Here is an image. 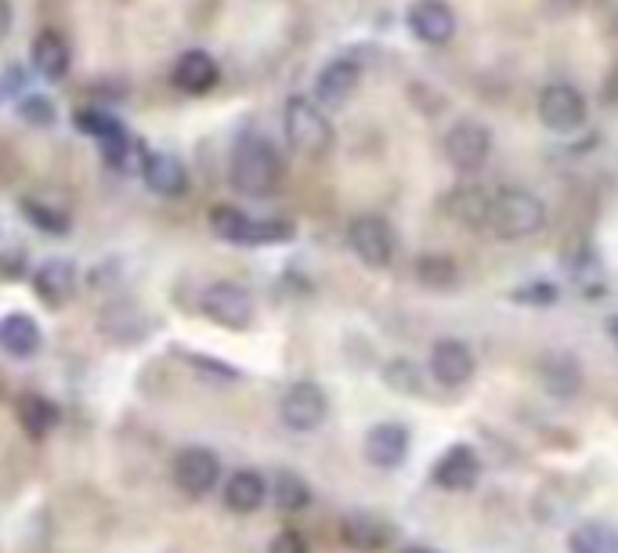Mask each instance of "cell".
<instances>
[{"label":"cell","instance_id":"6da1fadb","mask_svg":"<svg viewBox=\"0 0 618 553\" xmlns=\"http://www.w3.org/2000/svg\"><path fill=\"white\" fill-rule=\"evenodd\" d=\"M228 182L239 196L250 199H268L283 185V156L264 134L246 131L235 138L228 152Z\"/></svg>","mask_w":618,"mask_h":553},{"label":"cell","instance_id":"7a4b0ae2","mask_svg":"<svg viewBox=\"0 0 618 553\" xmlns=\"http://www.w3.org/2000/svg\"><path fill=\"white\" fill-rule=\"evenodd\" d=\"M549 210L546 202L528 188H499L492 196V213H489V232L503 243H521L532 239L546 229Z\"/></svg>","mask_w":618,"mask_h":553},{"label":"cell","instance_id":"3957f363","mask_svg":"<svg viewBox=\"0 0 618 553\" xmlns=\"http://www.w3.org/2000/svg\"><path fill=\"white\" fill-rule=\"evenodd\" d=\"M283 131L289 149L305 160H322L333 149V123L314 98L294 95L283 109Z\"/></svg>","mask_w":618,"mask_h":553},{"label":"cell","instance_id":"277c9868","mask_svg":"<svg viewBox=\"0 0 618 553\" xmlns=\"http://www.w3.org/2000/svg\"><path fill=\"white\" fill-rule=\"evenodd\" d=\"M210 232L235 246H268L294 239V224L289 221H257L239 207H228V202L210 210Z\"/></svg>","mask_w":618,"mask_h":553},{"label":"cell","instance_id":"5b68a950","mask_svg":"<svg viewBox=\"0 0 618 553\" xmlns=\"http://www.w3.org/2000/svg\"><path fill=\"white\" fill-rule=\"evenodd\" d=\"M199 311L203 319H210L221 330H250L257 319V304L254 293L239 286V282H210V286L199 293Z\"/></svg>","mask_w":618,"mask_h":553},{"label":"cell","instance_id":"8992f818","mask_svg":"<svg viewBox=\"0 0 618 553\" xmlns=\"http://www.w3.org/2000/svg\"><path fill=\"white\" fill-rule=\"evenodd\" d=\"M347 246H351V254L366 268H373V272L391 268L398 254L395 229H391L384 218H376V213H358V218L347 224Z\"/></svg>","mask_w":618,"mask_h":553},{"label":"cell","instance_id":"52a82bcc","mask_svg":"<svg viewBox=\"0 0 618 553\" xmlns=\"http://www.w3.org/2000/svg\"><path fill=\"white\" fill-rule=\"evenodd\" d=\"M174 489L188 500H207L221 481V459L207 445H185L171 463Z\"/></svg>","mask_w":618,"mask_h":553},{"label":"cell","instance_id":"ba28073f","mask_svg":"<svg viewBox=\"0 0 618 553\" xmlns=\"http://www.w3.org/2000/svg\"><path fill=\"white\" fill-rule=\"evenodd\" d=\"M535 116L549 134H571L586 123V98L576 84L554 81L535 98Z\"/></svg>","mask_w":618,"mask_h":553},{"label":"cell","instance_id":"9c48e42d","mask_svg":"<svg viewBox=\"0 0 618 553\" xmlns=\"http://www.w3.org/2000/svg\"><path fill=\"white\" fill-rule=\"evenodd\" d=\"M445 160L456 167L459 174H474L489 163L492 156V131L481 120H456L453 127L445 131Z\"/></svg>","mask_w":618,"mask_h":553},{"label":"cell","instance_id":"30bf717a","mask_svg":"<svg viewBox=\"0 0 618 553\" xmlns=\"http://www.w3.org/2000/svg\"><path fill=\"white\" fill-rule=\"evenodd\" d=\"M325 413H330V398H325V391L311 380L289 383L283 398H279V416H283L289 431H300V434L314 431V427H322Z\"/></svg>","mask_w":618,"mask_h":553},{"label":"cell","instance_id":"8fae6325","mask_svg":"<svg viewBox=\"0 0 618 553\" xmlns=\"http://www.w3.org/2000/svg\"><path fill=\"white\" fill-rule=\"evenodd\" d=\"M427 369H431V377L442 383V388H464V383L474 380L478 358L464 341L442 336V341L431 347V362H427Z\"/></svg>","mask_w":618,"mask_h":553},{"label":"cell","instance_id":"7c38bea8","mask_svg":"<svg viewBox=\"0 0 618 553\" xmlns=\"http://www.w3.org/2000/svg\"><path fill=\"white\" fill-rule=\"evenodd\" d=\"M358 84H362V65L355 59H333L314 76V101L322 109H344L355 98Z\"/></svg>","mask_w":618,"mask_h":553},{"label":"cell","instance_id":"4fadbf2b","mask_svg":"<svg viewBox=\"0 0 618 553\" xmlns=\"http://www.w3.org/2000/svg\"><path fill=\"white\" fill-rule=\"evenodd\" d=\"M221 81V65L213 59L210 51L203 48H188L174 59V70H171V84L177 87L182 95H210L213 87Z\"/></svg>","mask_w":618,"mask_h":553},{"label":"cell","instance_id":"5bb4252c","mask_svg":"<svg viewBox=\"0 0 618 553\" xmlns=\"http://www.w3.org/2000/svg\"><path fill=\"white\" fill-rule=\"evenodd\" d=\"M409 33L427 48H445L456 37V11L445 0H416L409 8Z\"/></svg>","mask_w":618,"mask_h":553},{"label":"cell","instance_id":"9a60e30c","mask_svg":"<svg viewBox=\"0 0 618 553\" xmlns=\"http://www.w3.org/2000/svg\"><path fill=\"white\" fill-rule=\"evenodd\" d=\"M431 481L442 492H470L481 481V456L470 445L445 448V456L434 463Z\"/></svg>","mask_w":618,"mask_h":553},{"label":"cell","instance_id":"2e32d148","mask_svg":"<svg viewBox=\"0 0 618 553\" xmlns=\"http://www.w3.org/2000/svg\"><path fill=\"white\" fill-rule=\"evenodd\" d=\"M395 539V525H387L384 517L373 511H355L341 521V543L358 553H380L391 546Z\"/></svg>","mask_w":618,"mask_h":553},{"label":"cell","instance_id":"e0dca14e","mask_svg":"<svg viewBox=\"0 0 618 553\" xmlns=\"http://www.w3.org/2000/svg\"><path fill=\"white\" fill-rule=\"evenodd\" d=\"M76 268L65 261V257H51L44 261L37 272H33V293H37L40 304H48L51 311L65 308L76 297Z\"/></svg>","mask_w":618,"mask_h":553},{"label":"cell","instance_id":"ac0fdd59","mask_svg":"<svg viewBox=\"0 0 618 553\" xmlns=\"http://www.w3.org/2000/svg\"><path fill=\"white\" fill-rule=\"evenodd\" d=\"M141 177L163 199H182L188 192V167L174 152H145Z\"/></svg>","mask_w":618,"mask_h":553},{"label":"cell","instance_id":"d6986e66","mask_svg":"<svg viewBox=\"0 0 618 553\" xmlns=\"http://www.w3.org/2000/svg\"><path fill=\"white\" fill-rule=\"evenodd\" d=\"M409 456V431L401 423H376L366 434V459L380 470H395Z\"/></svg>","mask_w":618,"mask_h":553},{"label":"cell","instance_id":"ffe728a7","mask_svg":"<svg viewBox=\"0 0 618 553\" xmlns=\"http://www.w3.org/2000/svg\"><path fill=\"white\" fill-rule=\"evenodd\" d=\"M445 213L453 218L459 229H489L492 213V192L481 185H456L445 196Z\"/></svg>","mask_w":618,"mask_h":553},{"label":"cell","instance_id":"44dd1931","mask_svg":"<svg viewBox=\"0 0 618 553\" xmlns=\"http://www.w3.org/2000/svg\"><path fill=\"white\" fill-rule=\"evenodd\" d=\"M29 59H33V70H37L44 81L59 84L70 76V65H73V51L65 44L62 33L54 29H44L33 37V48H29Z\"/></svg>","mask_w":618,"mask_h":553},{"label":"cell","instance_id":"7402d4cb","mask_svg":"<svg viewBox=\"0 0 618 553\" xmlns=\"http://www.w3.org/2000/svg\"><path fill=\"white\" fill-rule=\"evenodd\" d=\"M539 383L546 388L549 398H576V394L582 391V369L571 355L565 352H549L539 358Z\"/></svg>","mask_w":618,"mask_h":553},{"label":"cell","instance_id":"603a6c76","mask_svg":"<svg viewBox=\"0 0 618 553\" xmlns=\"http://www.w3.org/2000/svg\"><path fill=\"white\" fill-rule=\"evenodd\" d=\"M44 333L33 315L26 311H11L0 319V352H8L11 358H33L40 352Z\"/></svg>","mask_w":618,"mask_h":553},{"label":"cell","instance_id":"cb8c5ba5","mask_svg":"<svg viewBox=\"0 0 618 553\" xmlns=\"http://www.w3.org/2000/svg\"><path fill=\"white\" fill-rule=\"evenodd\" d=\"M268 500V481L261 470H235L224 481V506L232 514H257Z\"/></svg>","mask_w":618,"mask_h":553},{"label":"cell","instance_id":"d4e9b609","mask_svg":"<svg viewBox=\"0 0 618 553\" xmlns=\"http://www.w3.org/2000/svg\"><path fill=\"white\" fill-rule=\"evenodd\" d=\"M412 279L427 293H453L459 286V265L448 254L427 250L412 261Z\"/></svg>","mask_w":618,"mask_h":553},{"label":"cell","instance_id":"484cf974","mask_svg":"<svg viewBox=\"0 0 618 553\" xmlns=\"http://www.w3.org/2000/svg\"><path fill=\"white\" fill-rule=\"evenodd\" d=\"M98 330H102L109 341H120V344H131V341H141L145 333V308L131 300H116L109 304L102 311V319H98Z\"/></svg>","mask_w":618,"mask_h":553},{"label":"cell","instance_id":"4316f807","mask_svg":"<svg viewBox=\"0 0 618 553\" xmlns=\"http://www.w3.org/2000/svg\"><path fill=\"white\" fill-rule=\"evenodd\" d=\"M15 416H18L22 431H26L29 438H37V442L59 427V409H54V402L44 398V394H22L18 405H15Z\"/></svg>","mask_w":618,"mask_h":553},{"label":"cell","instance_id":"83f0119b","mask_svg":"<svg viewBox=\"0 0 618 553\" xmlns=\"http://www.w3.org/2000/svg\"><path fill=\"white\" fill-rule=\"evenodd\" d=\"M568 553H618V528L608 521H582L568 532Z\"/></svg>","mask_w":618,"mask_h":553},{"label":"cell","instance_id":"f1b7e54d","mask_svg":"<svg viewBox=\"0 0 618 553\" xmlns=\"http://www.w3.org/2000/svg\"><path fill=\"white\" fill-rule=\"evenodd\" d=\"M272 500L283 514H300L311 506V484L297 470H279L272 481Z\"/></svg>","mask_w":618,"mask_h":553},{"label":"cell","instance_id":"f546056e","mask_svg":"<svg viewBox=\"0 0 618 553\" xmlns=\"http://www.w3.org/2000/svg\"><path fill=\"white\" fill-rule=\"evenodd\" d=\"M18 213L26 218L33 229L44 232V235H70V213H62L59 207H51V202H44V199H18Z\"/></svg>","mask_w":618,"mask_h":553},{"label":"cell","instance_id":"4dcf8cb0","mask_svg":"<svg viewBox=\"0 0 618 553\" xmlns=\"http://www.w3.org/2000/svg\"><path fill=\"white\" fill-rule=\"evenodd\" d=\"M76 123V131H84L87 138H95V142H102V145H112L116 138H123V123L112 116V112H102V109H81L73 116Z\"/></svg>","mask_w":618,"mask_h":553},{"label":"cell","instance_id":"1f68e13d","mask_svg":"<svg viewBox=\"0 0 618 553\" xmlns=\"http://www.w3.org/2000/svg\"><path fill=\"white\" fill-rule=\"evenodd\" d=\"M380 380L387 383L391 391L398 394H420L423 391V372L420 366L412 362V358H387L384 369H380Z\"/></svg>","mask_w":618,"mask_h":553},{"label":"cell","instance_id":"d6a6232c","mask_svg":"<svg viewBox=\"0 0 618 553\" xmlns=\"http://www.w3.org/2000/svg\"><path fill=\"white\" fill-rule=\"evenodd\" d=\"M18 116L33 127H48V123H54V101L44 95H26L18 101Z\"/></svg>","mask_w":618,"mask_h":553},{"label":"cell","instance_id":"836d02e7","mask_svg":"<svg viewBox=\"0 0 618 553\" xmlns=\"http://www.w3.org/2000/svg\"><path fill=\"white\" fill-rule=\"evenodd\" d=\"M268 553H308V539L300 536V532H294V528H286V532H279L272 539Z\"/></svg>","mask_w":618,"mask_h":553},{"label":"cell","instance_id":"e575fe53","mask_svg":"<svg viewBox=\"0 0 618 553\" xmlns=\"http://www.w3.org/2000/svg\"><path fill=\"white\" fill-rule=\"evenodd\" d=\"M11 26H15V8H11V0H0V40L8 37Z\"/></svg>","mask_w":618,"mask_h":553},{"label":"cell","instance_id":"d590c367","mask_svg":"<svg viewBox=\"0 0 618 553\" xmlns=\"http://www.w3.org/2000/svg\"><path fill=\"white\" fill-rule=\"evenodd\" d=\"M398 553H437L434 546H420V543H412V546H401Z\"/></svg>","mask_w":618,"mask_h":553},{"label":"cell","instance_id":"8d00e7d4","mask_svg":"<svg viewBox=\"0 0 618 553\" xmlns=\"http://www.w3.org/2000/svg\"><path fill=\"white\" fill-rule=\"evenodd\" d=\"M608 330H611V336L618 341V319H611V322H608Z\"/></svg>","mask_w":618,"mask_h":553},{"label":"cell","instance_id":"74e56055","mask_svg":"<svg viewBox=\"0 0 618 553\" xmlns=\"http://www.w3.org/2000/svg\"><path fill=\"white\" fill-rule=\"evenodd\" d=\"M557 4H565V8H571V4H579V0H557Z\"/></svg>","mask_w":618,"mask_h":553}]
</instances>
